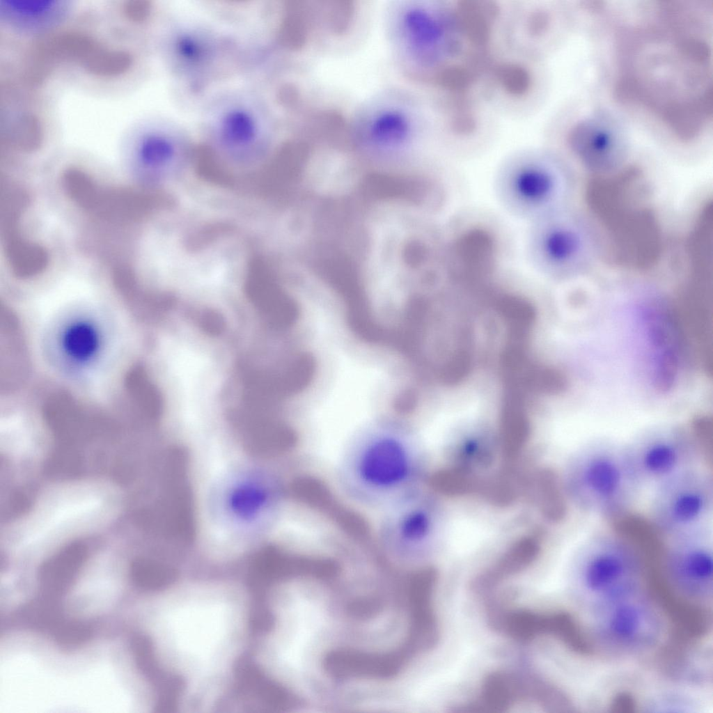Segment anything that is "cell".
<instances>
[{
    "instance_id": "20",
    "label": "cell",
    "mask_w": 713,
    "mask_h": 713,
    "mask_svg": "<svg viewBox=\"0 0 713 713\" xmlns=\"http://www.w3.org/2000/svg\"><path fill=\"white\" fill-rule=\"evenodd\" d=\"M191 146L187 130L175 120L163 118L153 122L146 127L136 143V175L150 181L158 173L187 158Z\"/></svg>"
},
{
    "instance_id": "9",
    "label": "cell",
    "mask_w": 713,
    "mask_h": 713,
    "mask_svg": "<svg viewBox=\"0 0 713 713\" xmlns=\"http://www.w3.org/2000/svg\"><path fill=\"white\" fill-rule=\"evenodd\" d=\"M167 28L163 56L180 85L198 93L228 73L238 50L233 39L199 19L174 17Z\"/></svg>"
},
{
    "instance_id": "3",
    "label": "cell",
    "mask_w": 713,
    "mask_h": 713,
    "mask_svg": "<svg viewBox=\"0 0 713 713\" xmlns=\"http://www.w3.org/2000/svg\"><path fill=\"white\" fill-rule=\"evenodd\" d=\"M218 590L202 589L173 600L164 620L173 664L191 677L196 695L217 688L240 636L238 604Z\"/></svg>"
},
{
    "instance_id": "14",
    "label": "cell",
    "mask_w": 713,
    "mask_h": 713,
    "mask_svg": "<svg viewBox=\"0 0 713 713\" xmlns=\"http://www.w3.org/2000/svg\"><path fill=\"white\" fill-rule=\"evenodd\" d=\"M631 469L641 487L701 466L703 448L696 435L681 428H663L639 434L625 444Z\"/></svg>"
},
{
    "instance_id": "11",
    "label": "cell",
    "mask_w": 713,
    "mask_h": 713,
    "mask_svg": "<svg viewBox=\"0 0 713 713\" xmlns=\"http://www.w3.org/2000/svg\"><path fill=\"white\" fill-rule=\"evenodd\" d=\"M574 567L585 590L604 604L632 597L643 569L633 546L610 532L586 538L577 551Z\"/></svg>"
},
{
    "instance_id": "12",
    "label": "cell",
    "mask_w": 713,
    "mask_h": 713,
    "mask_svg": "<svg viewBox=\"0 0 713 713\" xmlns=\"http://www.w3.org/2000/svg\"><path fill=\"white\" fill-rule=\"evenodd\" d=\"M650 518L668 538L711 524L713 477L702 466L679 473L655 487Z\"/></svg>"
},
{
    "instance_id": "19",
    "label": "cell",
    "mask_w": 713,
    "mask_h": 713,
    "mask_svg": "<svg viewBox=\"0 0 713 713\" xmlns=\"http://www.w3.org/2000/svg\"><path fill=\"white\" fill-rule=\"evenodd\" d=\"M567 141L581 164L598 175L616 171L627 159L625 141L604 118L593 117L578 122L569 132Z\"/></svg>"
},
{
    "instance_id": "8",
    "label": "cell",
    "mask_w": 713,
    "mask_h": 713,
    "mask_svg": "<svg viewBox=\"0 0 713 713\" xmlns=\"http://www.w3.org/2000/svg\"><path fill=\"white\" fill-rule=\"evenodd\" d=\"M563 482L567 496L579 509L611 517L627 510L642 488L625 444L607 439L577 448L567 464Z\"/></svg>"
},
{
    "instance_id": "26",
    "label": "cell",
    "mask_w": 713,
    "mask_h": 713,
    "mask_svg": "<svg viewBox=\"0 0 713 713\" xmlns=\"http://www.w3.org/2000/svg\"><path fill=\"white\" fill-rule=\"evenodd\" d=\"M151 3L146 0H128L124 2L122 10L124 16L134 23L144 22L149 16Z\"/></svg>"
},
{
    "instance_id": "6",
    "label": "cell",
    "mask_w": 713,
    "mask_h": 713,
    "mask_svg": "<svg viewBox=\"0 0 713 713\" xmlns=\"http://www.w3.org/2000/svg\"><path fill=\"white\" fill-rule=\"evenodd\" d=\"M207 145L234 161L251 162L267 155L279 132L275 112L267 98L249 86L230 87L211 95L201 116Z\"/></svg>"
},
{
    "instance_id": "1",
    "label": "cell",
    "mask_w": 713,
    "mask_h": 713,
    "mask_svg": "<svg viewBox=\"0 0 713 713\" xmlns=\"http://www.w3.org/2000/svg\"><path fill=\"white\" fill-rule=\"evenodd\" d=\"M388 11L390 44L408 76L450 92L476 75L485 52L466 1L401 0Z\"/></svg>"
},
{
    "instance_id": "18",
    "label": "cell",
    "mask_w": 713,
    "mask_h": 713,
    "mask_svg": "<svg viewBox=\"0 0 713 713\" xmlns=\"http://www.w3.org/2000/svg\"><path fill=\"white\" fill-rule=\"evenodd\" d=\"M0 224L3 251L14 276L27 279L40 274L48 263V254L40 244L23 234L21 219L29 197L15 183L1 179Z\"/></svg>"
},
{
    "instance_id": "2",
    "label": "cell",
    "mask_w": 713,
    "mask_h": 713,
    "mask_svg": "<svg viewBox=\"0 0 713 713\" xmlns=\"http://www.w3.org/2000/svg\"><path fill=\"white\" fill-rule=\"evenodd\" d=\"M423 453L402 423L373 422L353 434L336 469L340 491L352 503L379 513L419 491Z\"/></svg>"
},
{
    "instance_id": "7",
    "label": "cell",
    "mask_w": 713,
    "mask_h": 713,
    "mask_svg": "<svg viewBox=\"0 0 713 713\" xmlns=\"http://www.w3.org/2000/svg\"><path fill=\"white\" fill-rule=\"evenodd\" d=\"M493 191L505 212L528 224L569 207L573 175L554 153L527 148L499 163L493 176Z\"/></svg>"
},
{
    "instance_id": "16",
    "label": "cell",
    "mask_w": 713,
    "mask_h": 713,
    "mask_svg": "<svg viewBox=\"0 0 713 713\" xmlns=\"http://www.w3.org/2000/svg\"><path fill=\"white\" fill-rule=\"evenodd\" d=\"M432 508L420 491L379 513L376 528L379 545L396 560L419 556L430 544L434 531Z\"/></svg>"
},
{
    "instance_id": "5",
    "label": "cell",
    "mask_w": 713,
    "mask_h": 713,
    "mask_svg": "<svg viewBox=\"0 0 713 713\" xmlns=\"http://www.w3.org/2000/svg\"><path fill=\"white\" fill-rule=\"evenodd\" d=\"M115 499L109 487L97 483L56 485L45 492L28 515L8 529L6 540L25 549L57 544L107 521Z\"/></svg>"
},
{
    "instance_id": "25",
    "label": "cell",
    "mask_w": 713,
    "mask_h": 713,
    "mask_svg": "<svg viewBox=\"0 0 713 713\" xmlns=\"http://www.w3.org/2000/svg\"><path fill=\"white\" fill-rule=\"evenodd\" d=\"M63 343L70 357L77 361H85L92 357L97 350L98 334L91 324L76 322L65 331Z\"/></svg>"
},
{
    "instance_id": "13",
    "label": "cell",
    "mask_w": 713,
    "mask_h": 713,
    "mask_svg": "<svg viewBox=\"0 0 713 713\" xmlns=\"http://www.w3.org/2000/svg\"><path fill=\"white\" fill-rule=\"evenodd\" d=\"M414 100L402 94L373 99L356 115L350 127L354 141L380 151L414 148L425 130L424 115Z\"/></svg>"
},
{
    "instance_id": "17",
    "label": "cell",
    "mask_w": 713,
    "mask_h": 713,
    "mask_svg": "<svg viewBox=\"0 0 713 713\" xmlns=\"http://www.w3.org/2000/svg\"><path fill=\"white\" fill-rule=\"evenodd\" d=\"M62 182L79 207L104 221L127 224L139 221L151 210L152 197L131 187H104L77 167L68 168Z\"/></svg>"
},
{
    "instance_id": "24",
    "label": "cell",
    "mask_w": 713,
    "mask_h": 713,
    "mask_svg": "<svg viewBox=\"0 0 713 713\" xmlns=\"http://www.w3.org/2000/svg\"><path fill=\"white\" fill-rule=\"evenodd\" d=\"M2 140L9 147L25 152L37 150L42 145L43 132L37 116L26 113L15 120Z\"/></svg>"
},
{
    "instance_id": "10",
    "label": "cell",
    "mask_w": 713,
    "mask_h": 713,
    "mask_svg": "<svg viewBox=\"0 0 713 713\" xmlns=\"http://www.w3.org/2000/svg\"><path fill=\"white\" fill-rule=\"evenodd\" d=\"M594 234L585 219L570 208L528 224L524 240L526 262L538 274L555 281L576 277L593 265Z\"/></svg>"
},
{
    "instance_id": "27",
    "label": "cell",
    "mask_w": 713,
    "mask_h": 713,
    "mask_svg": "<svg viewBox=\"0 0 713 713\" xmlns=\"http://www.w3.org/2000/svg\"><path fill=\"white\" fill-rule=\"evenodd\" d=\"M636 707V702H634L632 696L626 693H620L614 697L613 702H611V707L613 708H627L628 711L631 712L630 708L633 709ZM618 710V711H619Z\"/></svg>"
},
{
    "instance_id": "23",
    "label": "cell",
    "mask_w": 713,
    "mask_h": 713,
    "mask_svg": "<svg viewBox=\"0 0 713 713\" xmlns=\"http://www.w3.org/2000/svg\"><path fill=\"white\" fill-rule=\"evenodd\" d=\"M403 657L401 652L373 654L344 650L330 654L325 664L336 677H386L399 671Z\"/></svg>"
},
{
    "instance_id": "22",
    "label": "cell",
    "mask_w": 713,
    "mask_h": 713,
    "mask_svg": "<svg viewBox=\"0 0 713 713\" xmlns=\"http://www.w3.org/2000/svg\"><path fill=\"white\" fill-rule=\"evenodd\" d=\"M641 319L650 346L655 385L661 391L667 390L673 383L677 368L671 327L664 315L651 309L642 311Z\"/></svg>"
},
{
    "instance_id": "21",
    "label": "cell",
    "mask_w": 713,
    "mask_h": 713,
    "mask_svg": "<svg viewBox=\"0 0 713 713\" xmlns=\"http://www.w3.org/2000/svg\"><path fill=\"white\" fill-rule=\"evenodd\" d=\"M632 598L609 604L602 619L601 634L616 647L644 648L652 644L658 634V623L653 613Z\"/></svg>"
},
{
    "instance_id": "4",
    "label": "cell",
    "mask_w": 713,
    "mask_h": 713,
    "mask_svg": "<svg viewBox=\"0 0 713 713\" xmlns=\"http://www.w3.org/2000/svg\"><path fill=\"white\" fill-rule=\"evenodd\" d=\"M445 281L460 285L489 283L512 270L515 237L493 210L459 207L441 221Z\"/></svg>"
},
{
    "instance_id": "15",
    "label": "cell",
    "mask_w": 713,
    "mask_h": 713,
    "mask_svg": "<svg viewBox=\"0 0 713 713\" xmlns=\"http://www.w3.org/2000/svg\"><path fill=\"white\" fill-rule=\"evenodd\" d=\"M664 585L677 599L697 606L712 595V524L672 538L665 555Z\"/></svg>"
}]
</instances>
